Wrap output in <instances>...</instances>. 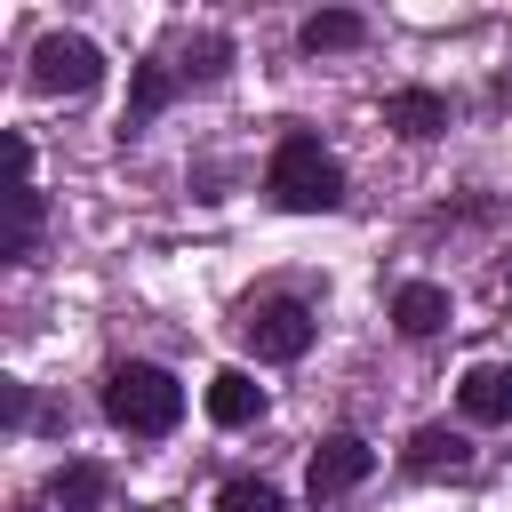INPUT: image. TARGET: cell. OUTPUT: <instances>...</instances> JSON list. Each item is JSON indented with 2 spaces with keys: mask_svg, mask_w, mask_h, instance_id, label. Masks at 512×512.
Returning <instances> with one entry per match:
<instances>
[{
  "mask_svg": "<svg viewBox=\"0 0 512 512\" xmlns=\"http://www.w3.org/2000/svg\"><path fill=\"white\" fill-rule=\"evenodd\" d=\"M264 192H272V208H288V216H328V208H344V168H336V152H328L320 136L288 128V136L272 144V160H264Z\"/></svg>",
  "mask_w": 512,
  "mask_h": 512,
  "instance_id": "6da1fadb",
  "label": "cell"
},
{
  "mask_svg": "<svg viewBox=\"0 0 512 512\" xmlns=\"http://www.w3.org/2000/svg\"><path fill=\"white\" fill-rule=\"evenodd\" d=\"M8 208H16V224H8V248H0V256H8V264H24V256H32V240H40V192H32V184H16V192H8Z\"/></svg>",
  "mask_w": 512,
  "mask_h": 512,
  "instance_id": "5bb4252c",
  "label": "cell"
},
{
  "mask_svg": "<svg viewBox=\"0 0 512 512\" xmlns=\"http://www.w3.org/2000/svg\"><path fill=\"white\" fill-rule=\"evenodd\" d=\"M472 464V448H464V432H448V424H424L416 440H408V472H464Z\"/></svg>",
  "mask_w": 512,
  "mask_h": 512,
  "instance_id": "7c38bea8",
  "label": "cell"
},
{
  "mask_svg": "<svg viewBox=\"0 0 512 512\" xmlns=\"http://www.w3.org/2000/svg\"><path fill=\"white\" fill-rule=\"evenodd\" d=\"M376 472V448L360 440V432H328L320 448H312V464H304V488L312 496H344V488H360Z\"/></svg>",
  "mask_w": 512,
  "mask_h": 512,
  "instance_id": "5b68a950",
  "label": "cell"
},
{
  "mask_svg": "<svg viewBox=\"0 0 512 512\" xmlns=\"http://www.w3.org/2000/svg\"><path fill=\"white\" fill-rule=\"evenodd\" d=\"M392 328H400V336H440V328H448V288L408 280V288L392 296Z\"/></svg>",
  "mask_w": 512,
  "mask_h": 512,
  "instance_id": "30bf717a",
  "label": "cell"
},
{
  "mask_svg": "<svg viewBox=\"0 0 512 512\" xmlns=\"http://www.w3.org/2000/svg\"><path fill=\"white\" fill-rule=\"evenodd\" d=\"M368 40V16H352V8H320V16H304V48L312 56H328V48H360Z\"/></svg>",
  "mask_w": 512,
  "mask_h": 512,
  "instance_id": "4fadbf2b",
  "label": "cell"
},
{
  "mask_svg": "<svg viewBox=\"0 0 512 512\" xmlns=\"http://www.w3.org/2000/svg\"><path fill=\"white\" fill-rule=\"evenodd\" d=\"M104 416H112L120 432H136V440H160V432L184 424V384H176L160 360H120V368L104 376Z\"/></svg>",
  "mask_w": 512,
  "mask_h": 512,
  "instance_id": "7a4b0ae2",
  "label": "cell"
},
{
  "mask_svg": "<svg viewBox=\"0 0 512 512\" xmlns=\"http://www.w3.org/2000/svg\"><path fill=\"white\" fill-rule=\"evenodd\" d=\"M176 88H184V72H168L160 56H152V64H136V88H128V112H120V128L136 136V128H144V120H152V112H160Z\"/></svg>",
  "mask_w": 512,
  "mask_h": 512,
  "instance_id": "8fae6325",
  "label": "cell"
},
{
  "mask_svg": "<svg viewBox=\"0 0 512 512\" xmlns=\"http://www.w3.org/2000/svg\"><path fill=\"white\" fill-rule=\"evenodd\" d=\"M96 80H104V48H96V40L48 32V40L32 48V88H40V96H88Z\"/></svg>",
  "mask_w": 512,
  "mask_h": 512,
  "instance_id": "3957f363",
  "label": "cell"
},
{
  "mask_svg": "<svg viewBox=\"0 0 512 512\" xmlns=\"http://www.w3.org/2000/svg\"><path fill=\"white\" fill-rule=\"evenodd\" d=\"M384 128H400V136H440V128H448V96H440V88H400V96H384Z\"/></svg>",
  "mask_w": 512,
  "mask_h": 512,
  "instance_id": "9c48e42d",
  "label": "cell"
},
{
  "mask_svg": "<svg viewBox=\"0 0 512 512\" xmlns=\"http://www.w3.org/2000/svg\"><path fill=\"white\" fill-rule=\"evenodd\" d=\"M216 512H288V496H280L272 480H224Z\"/></svg>",
  "mask_w": 512,
  "mask_h": 512,
  "instance_id": "9a60e30c",
  "label": "cell"
},
{
  "mask_svg": "<svg viewBox=\"0 0 512 512\" xmlns=\"http://www.w3.org/2000/svg\"><path fill=\"white\" fill-rule=\"evenodd\" d=\"M104 496H112V472H104L96 456H72V464L48 480V504H56V512H96Z\"/></svg>",
  "mask_w": 512,
  "mask_h": 512,
  "instance_id": "ba28073f",
  "label": "cell"
},
{
  "mask_svg": "<svg viewBox=\"0 0 512 512\" xmlns=\"http://www.w3.org/2000/svg\"><path fill=\"white\" fill-rule=\"evenodd\" d=\"M240 336H248L256 360H304V352H312V304H296V296H264V304H248Z\"/></svg>",
  "mask_w": 512,
  "mask_h": 512,
  "instance_id": "277c9868",
  "label": "cell"
},
{
  "mask_svg": "<svg viewBox=\"0 0 512 512\" xmlns=\"http://www.w3.org/2000/svg\"><path fill=\"white\" fill-rule=\"evenodd\" d=\"M208 416H216L224 432L256 424V416H264V384H256L248 368H216V376H208Z\"/></svg>",
  "mask_w": 512,
  "mask_h": 512,
  "instance_id": "52a82bcc",
  "label": "cell"
},
{
  "mask_svg": "<svg viewBox=\"0 0 512 512\" xmlns=\"http://www.w3.org/2000/svg\"><path fill=\"white\" fill-rule=\"evenodd\" d=\"M456 408H464V424H512V368H504V360H480V368H464V384H456Z\"/></svg>",
  "mask_w": 512,
  "mask_h": 512,
  "instance_id": "8992f818",
  "label": "cell"
}]
</instances>
